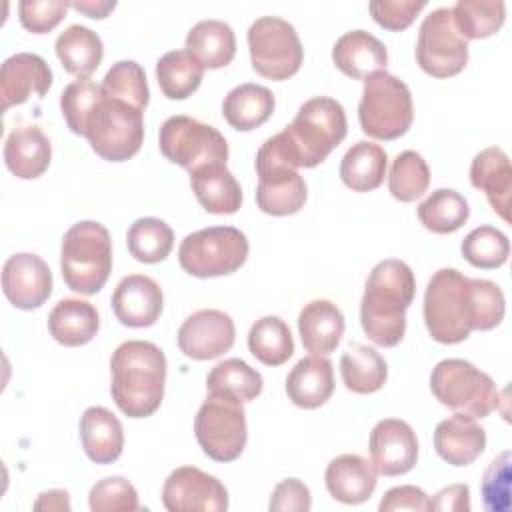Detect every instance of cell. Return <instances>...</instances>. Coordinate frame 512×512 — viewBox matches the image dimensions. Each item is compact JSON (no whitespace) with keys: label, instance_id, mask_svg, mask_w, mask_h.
Instances as JSON below:
<instances>
[{"label":"cell","instance_id":"cell-1","mask_svg":"<svg viewBox=\"0 0 512 512\" xmlns=\"http://www.w3.org/2000/svg\"><path fill=\"white\" fill-rule=\"evenodd\" d=\"M414 294L416 280L406 262L386 258L372 268L360 302V324L374 344L392 348L404 338Z\"/></svg>","mask_w":512,"mask_h":512},{"label":"cell","instance_id":"cell-2","mask_svg":"<svg viewBox=\"0 0 512 512\" xmlns=\"http://www.w3.org/2000/svg\"><path fill=\"white\" fill-rule=\"evenodd\" d=\"M110 394L128 418L152 416L164 398L166 356L148 340H126L110 358Z\"/></svg>","mask_w":512,"mask_h":512},{"label":"cell","instance_id":"cell-3","mask_svg":"<svg viewBox=\"0 0 512 512\" xmlns=\"http://www.w3.org/2000/svg\"><path fill=\"white\" fill-rule=\"evenodd\" d=\"M422 312L432 340L440 344L464 342L476 330L472 278L456 268L436 270L428 280Z\"/></svg>","mask_w":512,"mask_h":512},{"label":"cell","instance_id":"cell-4","mask_svg":"<svg viewBox=\"0 0 512 512\" xmlns=\"http://www.w3.org/2000/svg\"><path fill=\"white\" fill-rule=\"evenodd\" d=\"M348 122L344 106L330 96L306 100L282 136L298 168H314L346 138Z\"/></svg>","mask_w":512,"mask_h":512},{"label":"cell","instance_id":"cell-5","mask_svg":"<svg viewBox=\"0 0 512 512\" xmlns=\"http://www.w3.org/2000/svg\"><path fill=\"white\" fill-rule=\"evenodd\" d=\"M60 270L66 286L78 294L100 292L112 272V240L104 224L82 220L62 238Z\"/></svg>","mask_w":512,"mask_h":512},{"label":"cell","instance_id":"cell-6","mask_svg":"<svg viewBox=\"0 0 512 512\" xmlns=\"http://www.w3.org/2000/svg\"><path fill=\"white\" fill-rule=\"evenodd\" d=\"M256 204L270 216L296 214L306 202V182L298 174L284 136H270L256 154Z\"/></svg>","mask_w":512,"mask_h":512},{"label":"cell","instance_id":"cell-7","mask_svg":"<svg viewBox=\"0 0 512 512\" xmlns=\"http://www.w3.org/2000/svg\"><path fill=\"white\" fill-rule=\"evenodd\" d=\"M358 120L370 138L396 140L404 136L414 120L410 88L386 70L370 74L364 80Z\"/></svg>","mask_w":512,"mask_h":512},{"label":"cell","instance_id":"cell-8","mask_svg":"<svg viewBox=\"0 0 512 512\" xmlns=\"http://www.w3.org/2000/svg\"><path fill=\"white\" fill-rule=\"evenodd\" d=\"M82 136L108 162L132 158L144 142V112L124 100L100 96L88 114Z\"/></svg>","mask_w":512,"mask_h":512},{"label":"cell","instance_id":"cell-9","mask_svg":"<svg viewBox=\"0 0 512 512\" xmlns=\"http://www.w3.org/2000/svg\"><path fill=\"white\" fill-rule=\"evenodd\" d=\"M430 390L442 406L470 418H486L498 402L494 380L462 358L440 360L432 368Z\"/></svg>","mask_w":512,"mask_h":512},{"label":"cell","instance_id":"cell-10","mask_svg":"<svg viewBox=\"0 0 512 512\" xmlns=\"http://www.w3.org/2000/svg\"><path fill=\"white\" fill-rule=\"evenodd\" d=\"M248 258V240L234 226H210L188 234L178 248L184 272L196 278H216L236 272Z\"/></svg>","mask_w":512,"mask_h":512},{"label":"cell","instance_id":"cell-11","mask_svg":"<svg viewBox=\"0 0 512 512\" xmlns=\"http://www.w3.org/2000/svg\"><path fill=\"white\" fill-rule=\"evenodd\" d=\"M160 152L166 160L182 166L190 174L202 166L226 164L228 142L210 124L192 116H170L162 122L158 134Z\"/></svg>","mask_w":512,"mask_h":512},{"label":"cell","instance_id":"cell-12","mask_svg":"<svg viewBox=\"0 0 512 512\" xmlns=\"http://www.w3.org/2000/svg\"><path fill=\"white\" fill-rule=\"evenodd\" d=\"M252 68L268 80H288L304 60V48L296 28L278 16H260L248 28Z\"/></svg>","mask_w":512,"mask_h":512},{"label":"cell","instance_id":"cell-13","mask_svg":"<svg viewBox=\"0 0 512 512\" xmlns=\"http://www.w3.org/2000/svg\"><path fill=\"white\" fill-rule=\"evenodd\" d=\"M194 434L202 452L216 462L236 460L248 440L246 412L240 402L208 394L194 418Z\"/></svg>","mask_w":512,"mask_h":512},{"label":"cell","instance_id":"cell-14","mask_svg":"<svg viewBox=\"0 0 512 512\" xmlns=\"http://www.w3.org/2000/svg\"><path fill=\"white\" fill-rule=\"evenodd\" d=\"M418 66L434 78H450L468 62V42L454 26L452 8L432 10L420 24L416 42Z\"/></svg>","mask_w":512,"mask_h":512},{"label":"cell","instance_id":"cell-15","mask_svg":"<svg viewBox=\"0 0 512 512\" xmlns=\"http://www.w3.org/2000/svg\"><path fill=\"white\" fill-rule=\"evenodd\" d=\"M162 504L168 512H224L228 492L216 476L196 466H180L164 480Z\"/></svg>","mask_w":512,"mask_h":512},{"label":"cell","instance_id":"cell-16","mask_svg":"<svg viewBox=\"0 0 512 512\" xmlns=\"http://www.w3.org/2000/svg\"><path fill=\"white\" fill-rule=\"evenodd\" d=\"M2 292L20 310L40 308L52 294V272L38 254L16 252L4 262Z\"/></svg>","mask_w":512,"mask_h":512},{"label":"cell","instance_id":"cell-17","mask_svg":"<svg viewBox=\"0 0 512 512\" xmlns=\"http://www.w3.org/2000/svg\"><path fill=\"white\" fill-rule=\"evenodd\" d=\"M234 320L214 308L190 314L178 328V346L186 358L212 360L228 352L234 344Z\"/></svg>","mask_w":512,"mask_h":512},{"label":"cell","instance_id":"cell-18","mask_svg":"<svg viewBox=\"0 0 512 512\" xmlns=\"http://www.w3.org/2000/svg\"><path fill=\"white\" fill-rule=\"evenodd\" d=\"M368 450L378 474L400 476L416 466L418 438L408 422L384 418L372 428Z\"/></svg>","mask_w":512,"mask_h":512},{"label":"cell","instance_id":"cell-19","mask_svg":"<svg viewBox=\"0 0 512 512\" xmlns=\"http://www.w3.org/2000/svg\"><path fill=\"white\" fill-rule=\"evenodd\" d=\"M52 70L46 60L32 52H16L2 62L0 98L2 110L24 104L32 94L44 96L52 86Z\"/></svg>","mask_w":512,"mask_h":512},{"label":"cell","instance_id":"cell-20","mask_svg":"<svg viewBox=\"0 0 512 512\" xmlns=\"http://www.w3.org/2000/svg\"><path fill=\"white\" fill-rule=\"evenodd\" d=\"M162 306V288L144 274L124 276L112 292V310L120 324L130 328L152 326L160 318Z\"/></svg>","mask_w":512,"mask_h":512},{"label":"cell","instance_id":"cell-21","mask_svg":"<svg viewBox=\"0 0 512 512\" xmlns=\"http://www.w3.org/2000/svg\"><path fill=\"white\" fill-rule=\"evenodd\" d=\"M376 468L372 460L358 454H340L330 460L324 482L330 496L342 504H362L376 488Z\"/></svg>","mask_w":512,"mask_h":512},{"label":"cell","instance_id":"cell-22","mask_svg":"<svg viewBox=\"0 0 512 512\" xmlns=\"http://www.w3.org/2000/svg\"><path fill=\"white\" fill-rule=\"evenodd\" d=\"M470 182L486 194L492 210L508 222L512 192V166L508 154L498 146L478 152L470 164Z\"/></svg>","mask_w":512,"mask_h":512},{"label":"cell","instance_id":"cell-23","mask_svg":"<svg viewBox=\"0 0 512 512\" xmlns=\"http://www.w3.org/2000/svg\"><path fill=\"white\" fill-rule=\"evenodd\" d=\"M332 62L342 74L354 80H366L370 74L386 70L388 50L374 34L350 30L334 42Z\"/></svg>","mask_w":512,"mask_h":512},{"label":"cell","instance_id":"cell-24","mask_svg":"<svg viewBox=\"0 0 512 512\" xmlns=\"http://www.w3.org/2000/svg\"><path fill=\"white\" fill-rule=\"evenodd\" d=\"M334 392V368L326 356L310 354L296 362L286 376V394L292 404L314 410L330 400Z\"/></svg>","mask_w":512,"mask_h":512},{"label":"cell","instance_id":"cell-25","mask_svg":"<svg viewBox=\"0 0 512 512\" xmlns=\"http://www.w3.org/2000/svg\"><path fill=\"white\" fill-rule=\"evenodd\" d=\"M434 448L438 456L452 466L472 464L486 448V432L476 418L454 414L438 422L434 430Z\"/></svg>","mask_w":512,"mask_h":512},{"label":"cell","instance_id":"cell-26","mask_svg":"<svg viewBox=\"0 0 512 512\" xmlns=\"http://www.w3.org/2000/svg\"><path fill=\"white\" fill-rule=\"evenodd\" d=\"M50 160V140L38 126H20L8 134L4 142V162L16 178L34 180L42 176L48 170Z\"/></svg>","mask_w":512,"mask_h":512},{"label":"cell","instance_id":"cell-27","mask_svg":"<svg viewBox=\"0 0 512 512\" xmlns=\"http://www.w3.org/2000/svg\"><path fill=\"white\" fill-rule=\"evenodd\" d=\"M344 314L330 300H310L298 314L302 346L310 354L326 356L336 350L344 336Z\"/></svg>","mask_w":512,"mask_h":512},{"label":"cell","instance_id":"cell-28","mask_svg":"<svg viewBox=\"0 0 512 512\" xmlns=\"http://www.w3.org/2000/svg\"><path fill=\"white\" fill-rule=\"evenodd\" d=\"M80 440L86 456L96 464H112L124 448V430L116 414L104 406H90L80 416Z\"/></svg>","mask_w":512,"mask_h":512},{"label":"cell","instance_id":"cell-29","mask_svg":"<svg viewBox=\"0 0 512 512\" xmlns=\"http://www.w3.org/2000/svg\"><path fill=\"white\" fill-rule=\"evenodd\" d=\"M190 186L200 206L210 214H234L242 206V188L226 164L198 168L190 174Z\"/></svg>","mask_w":512,"mask_h":512},{"label":"cell","instance_id":"cell-30","mask_svg":"<svg viewBox=\"0 0 512 512\" xmlns=\"http://www.w3.org/2000/svg\"><path fill=\"white\" fill-rule=\"evenodd\" d=\"M100 328V316L94 304L80 298H62L48 314V330L62 346H84Z\"/></svg>","mask_w":512,"mask_h":512},{"label":"cell","instance_id":"cell-31","mask_svg":"<svg viewBox=\"0 0 512 512\" xmlns=\"http://www.w3.org/2000/svg\"><path fill=\"white\" fill-rule=\"evenodd\" d=\"M186 50L202 64L204 70L224 68L236 54L234 30L224 20H200L186 34Z\"/></svg>","mask_w":512,"mask_h":512},{"label":"cell","instance_id":"cell-32","mask_svg":"<svg viewBox=\"0 0 512 512\" xmlns=\"http://www.w3.org/2000/svg\"><path fill=\"white\" fill-rule=\"evenodd\" d=\"M276 100L270 88L262 84H240L232 88L222 102L224 120L242 132L262 126L274 112Z\"/></svg>","mask_w":512,"mask_h":512},{"label":"cell","instance_id":"cell-33","mask_svg":"<svg viewBox=\"0 0 512 512\" xmlns=\"http://www.w3.org/2000/svg\"><path fill=\"white\" fill-rule=\"evenodd\" d=\"M386 166L388 156L380 144L358 140L342 156L340 178L354 192H370L384 182Z\"/></svg>","mask_w":512,"mask_h":512},{"label":"cell","instance_id":"cell-34","mask_svg":"<svg viewBox=\"0 0 512 512\" xmlns=\"http://www.w3.org/2000/svg\"><path fill=\"white\" fill-rule=\"evenodd\" d=\"M56 56L68 74L88 78L102 62L104 46L100 36L80 24L68 26L56 38Z\"/></svg>","mask_w":512,"mask_h":512},{"label":"cell","instance_id":"cell-35","mask_svg":"<svg viewBox=\"0 0 512 512\" xmlns=\"http://www.w3.org/2000/svg\"><path fill=\"white\" fill-rule=\"evenodd\" d=\"M340 376L350 392L372 394L386 384L388 366L372 346L350 344L340 358Z\"/></svg>","mask_w":512,"mask_h":512},{"label":"cell","instance_id":"cell-36","mask_svg":"<svg viewBox=\"0 0 512 512\" xmlns=\"http://www.w3.org/2000/svg\"><path fill=\"white\" fill-rule=\"evenodd\" d=\"M262 386V374L240 358L218 362L206 376L208 394L240 404L254 400L262 392Z\"/></svg>","mask_w":512,"mask_h":512},{"label":"cell","instance_id":"cell-37","mask_svg":"<svg viewBox=\"0 0 512 512\" xmlns=\"http://www.w3.org/2000/svg\"><path fill=\"white\" fill-rule=\"evenodd\" d=\"M202 64L188 50H170L156 62V80L168 100H184L198 90Z\"/></svg>","mask_w":512,"mask_h":512},{"label":"cell","instance_id":"cell-38","mask_svg":"<svg viewBox=\"0 0 512 512\" xmlns=\"http://www.w3.org/2000/svg\"><path fill=\"white\" fill-rule=\"evenodd\" d=\"M470 208L466 198L452 188H438L418 206L420 224L434 234H452L466 224Z\"/></svg>","mask_w":512,"mask_h":512},{"label":"cell","instance_id":"cell-39","mask_svg":"<svg viewBox=\"0 0 512 512\" xmlns=\"http://www.w3.org/2000/svg\"><path fill=\"white\" fill-rule=\"evenodd\" d=\"M248 350L266 366H282L294 354V340L288 324L278 316L258 318L248 332Z\"/></svg>","mask_w":512,"mask_h":512},{"label":"cell","instance_id":"cell-40","mask_svg":"<svg viewBox=\"0 0 512 512\" xmlns=\"http://www.w3.org/2000/svg\"><path fill=\"white\" fill-rule=\"evenodd\" d=\"M454 26L464 40H480L496 34L506 18L502 0H458L452 8Z\"/></svg>","mask_w":512,"mask_h":512},{"label":"cell","instance_id":"cell-41","mask_svg":"<svg viewBox=\"0 0 512 512\" xmlns=\"http://www.w3.org/2000/svg\"><path fill=\"white\" fill-rule=\"evenodd\" d=\"M128 252L144 264H156L168 258L174 246L172 228L154 216L138 218L130 224L126 234Z\"/></svg>","mask_w":512,"mask_h":512},{"label":"cell","instance_id":"cell-42","mask_svg":"<svg viewBox=\"0 0 512 512\" xmlns=\"http://www.w3.org/2000/svg\"><path fill=\"white\" fill-rule=\"evenodd\" d=\"M428 184L430 168L418 152L404 150L394 158L388 176V190L396 200L414 202L428 190Z\"/></svg>","mask_w":512,"mask_h":512},{"label":"cell","instance_id":"cell-43","mask_svg":"<svg viewBox=\"0 0 512 512\" xmlns=\"http://www.w3.org/2000/svg\"><path fill=\"white\" fill-rule=\"evenodd\" d=\"M100 86L104 96L124 100L140 108L142 112L150 102V90H148L144 68L134 60H120L112 64V68L106 72Z\"/></svg>","mask_w":512,"mask_h":512},{"label":"cell","instance_id":"cell-44","mask_svg":"<svg viewBox=\"0 0 512 512\" xmlns=\"http://www.w3.org/2000/svg\"><path fill=\"white\" fill-rule=\"evenodd\" d=\"M462 256L476 268L494 270L506 264L510 254V242L504 232L494 226L474 228L460 244Z\"/></svg>","mask_w":512,"mask_h":512},{"label":"cell","instance_id":"cell-45","mask_svg":"<svg viewBox=\"0 0 512 512\" xmlns=\"http://www.w3.org/2000/svg\"><path fill=\"white\" fill-rule=\"evenodd\" d=\"M100 96H102V86L90 78H78L62 90L60 110H62V116H64L68 128L74 134L82 136L84 122H86L88 114L92 112L94 104L100 100Z\"/></svg>","mask_w":512,"mask_h":512},{"label":"cell","instance_id":"cell-46","mask_svg":"<svg viewBox=\"0 0 512 512\" xmlns=\"http://www.w3.org/2000/svg\"><path fill=\"white\" fill-rule=\"evenodd\" d=\"M92 512H132L138 510V492L122 476H108L98 480L88 494Z\"/></svg>","mask_w":512,"mask_h":512},{"label":"cell","instance_id":"cell-47","mask_svg":"<svg viewBox=\"0 0 512 512\" xmlns=\"http://www.w3.org/2000/svg\"><path fill=\"white\" fill-rule=\"evenodd\" d=\"M482 500L490 512L510 510V452L504 450L496 456L482 476Z\"/></svg>","mask_w":512,"mask_h":512},{"label":"cell","instance_id":"cell-48","mask_svg":"<svg viewBox=\"0 0 512 512\" xmlns=\"http://www.w3.org/2000/svg\"><path fill=\"white\" fill-rule=\"evenodd\" d=\"M68 8L70 2L66 0H22L18 16L20 24L32 34H46L62 22Z\"/></svg>","mask_w":512,"mask_h":512},{"label":"cell","instance_id":"cell-49","mask_svg":"<svg viewBox=\"0 0 512 512\" xmlns=\"http://www.w3.org/2000/svg\"><path fill=\"white\" fill-rule=\"evenodd\" d=\"M426 8V0H374L368 10L376 24L386 30H406Z\"/></svg>","mask_w":512,"mask_h":512},{"label":"cell","instance_id":"cell-50","mask_svg":"<svg viewBox=\"0 0 512 512\" xmlns=\"http://www.w3.org/2000/svg\"><path fill=\"white\" fill-rule=\"evenodd\" d=\"M270 510L274 512H308L312 508V496L308 486L298 478H286L276 484L272 496H270Z\"/></svg>","mask_w":512,"mask_h":512},{"label":"cell","instance_id":"cell-51","mask_svg":"<svg viewBox=\"0 0 512 512\" xmlns=\"http://www.w3.org/2000/svg\"><path fill=\"white\" fill-rule=\"evenodd\" d=\"M378 510L380 512H394V510L426 512L430 510V498L418 486H412V484L394 486L384 494V498L378 504Z\"/></svg>","mask_w":512,"mask_h":512},{"label":"cell","instance_id":"cell-52","mask_svg":"<svg viewBox=\"0 0 512 512\" xmlns=\"http://www.w3.org/2000/svg\"><path fill=\"white\" fill-rule=\"evenodd\" d=\"M430 510L442 512H468L470 510V490L466 484H452L442 488L432 500Z\"/></svg>","mask_w":512,"mask_h":512},{"label":"cell","instance_id":"cell-53","mask_svg":"<svg viewBox=\"0 0 512 512\" xmlns=\"http://www.w3.org/2000/svg\"><path fill=\"white\" fill-rule=\"evenodd\" d=\"M34 510H70V494L66 490H48L38 496Z\"/></svg>","mask_w":512,"mask_h":512},{"label":"cell","instance_id":"cell-54","mask_svg":"<svg viewBox=\"0 0 512 512\" xmlns=\"http://www.w3.org/2000/svg\"><path fill=\"white\" fill-rule=\"evenodd\" d=\"M70 6L82 14H86L88 18H106L114 8L116 2H70Z\"/></svg>","mask_w":512,"mask_h":512}]
</instances>
